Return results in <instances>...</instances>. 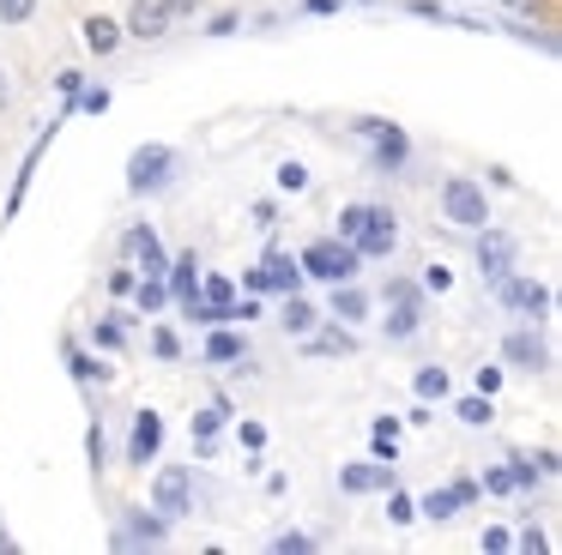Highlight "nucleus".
Listing matches in <instances>:
<instances>
[{
    "label": "nucleus",
    "mask_w": 562,
    "mask_h": 555,
    "mask_svg": "<svg viewBox=\"0 0 562 555\" xmlns=\"http://www.w3.org/2000/svg\"><path fill=\"white\" fill-rule=\"evenodd\" d=\"M158 446H164V417H158V410H134L127 458H134V465H151V458H158Z\"/></svg>",
    "instance_id": "10"
},
{
    "label": "nucleus",
    "mask_w": 562,
    "mask_h": 555,
    "mask_svg": "<svg viewBox=\"0 0 562 555\" xmlns=\"http://www.w3.org/2000/svg\"><path fill=\"white\" fill-rule=\"evenodd\" d=\"M315 550V543L303 537V531H279V537H272V555H308Z\"/></svg>",
    "instance_id": "26"
},
{
    "label": "nucleus",
    "mask_w": 562,
    "mask_h": 555,
    "mask_svg": "<svg viewBox=\"0 0 562 555\" xmlns=\"http://www.w3.org/2000/svg\"><path fill=\"white\" fill-rule=\"evenodd\" d=\"M134 284H139L134 265H115V272H110V290H115V296H134Z\"/></svg>",
    "instance_id": "33"
},
{
    "label": "nucleus",
    "mask_w": 562,
    "mask_h": 555,
    "mask_svg": "<svg viewBox=\"0 0 562 555\" xmlns=\"http://www.w3.org/2000/svg\"><path fill=\"white\" fill-rule=\"evenodd\" d=\"M13 103V79H7V67H0V109Z\"/></svg>",
    "instance_id": "41"
},
{
    "label": "nucleus",
    "mask_w": 562,
    "mask_h": 555,
    "mask_svg": "<svg viewBox=\"0 0 562 555\" xmlns=\"http://www.w3.org/2000/svg\"><path fill=\"white\" fill-rule=\"evenodd\" d=\"M484 489H496V495H508V489H514V477H508V471H490V477H484Z\"/></svg>",
    "instance_id": "40"
},
{
    "label": "nucleus",
    "mask_w": 562,
    "mask_h": 555,
    "mask_svg": "<svg viewBox=\"0 0 562 555\" xmlns=\"http://www.w3.org/2000/svg\"><path fill=\"white\" fill-rule=\"evenodd\" d=\"M158 7L170 12V24H176V19H194V12H200V0H158Z\"/></svg>",
    "instance_id": "35"
},
{
    "label": "nucleus",
    "mask_w": 562,
    "mask_h": 555,
    "mask_svg": "<svg viewBox=\"0 0 562 555\" xmlns=\"http://www.w3.org/2000/svg\"><path fill=\"white\" fill-rule=\"evenodd\" d=\"M79 31H86V48H91V55H115V48H122V24L103 19V12H91Z\"/></svg>",
    "instance_id": "12"
},
{
    "label": "nucleus",
    "mask_w": 562,
    "mask_h": 555,
    "mask_svg": "<svg viewBox=\"0 0 562 555\" xmlns=\"http://www.w3.org/2000/svg\"><path fill=\"white\" fill-rule=\"evenodd\" d=\"M279 188H284V193H303V188H308V169L296 163V157H291V163H279Z\"/></svg>",
    "instance_id": "27"
},
{
    "label": "nucleus",
    "mask_w": 562,
    "mask_h": 555,
    "mask_svg": "<svg viewBox=\"0 0 562 555\" xmlns=\"http://www.w3.org/2000/svg\"><path fill=\"white\" fill-rule=\"evenodd\" d=\"M151 350H158L164 362H176V356H182V344H176V332H158V338H151Z\"/></svg>",
    "instance_id": "37"
},
{
    "label": "nucleus",
    "mask_w": 562,
    "mask_h": 555,
    "mask_svg": "<svg viewBox=\"0 0 562 555\" xmlns=\"http://www.w3.org/2000/svg\"><path fill=\"white\" fill-rule=\"evenodd\" d=\"M151 513H164V519L194 513V477H188V465H164L151 477Z\"/></svg>",
    "instance_id": "4"
},
{
    "label": "nucleus",
    "mask_w": 562,
    "mask_h": 555,
    "mask_svg": "<svg viewBox=\"0 0 562 555\" xmlns=\"http://www.w3.org/2000/svg\"><path fill=\"white\" fill-rule=\"evenodd\" d=\"M122 36H134V43H164V36H170V12H164L158 0H134Z\"/></svg>",
    "instance_id": "9"
},
{
    "label": "nucleus",
    "mask_w": 562,
    "mask_h": 555,
    "mask_svg": "<svg viewBox=\"0 0 562 555\" xmlns=\"http://www.w3.org/2000/svg\"><path fill=\"white\" fill-rule=\"evenodd\" d=\"M490 417H496V410H490V393H477V398H460V422H472V429H484Z\"/></svg>",
    "instance_id": "24"
},
{
    "label": "nucleus",
    "mask_w": 562,
    "mask_h": 555,
    "mask_svg": "<svg viewBox=\"0 0 562 555\" xmlns=\"http://www.w3.org/2000/svg\"><path fill=\"white\" fill-rule=\"evenodd\" d=\"M243 338H236V332H212V344H206V356L212 362H243Z\"/></svg>",
    "instance_id": "21"
},
{
    "label": "nucleus",
    "mask_w": 562,
    "mask_h": 555,
    "mask_svg": "<svg viewBox=\"0 0 562 555\" xmlns=\"http://www.w3.org/2000/svg\"><path fill=\"white\" fill-rule=\"evenodd\" d=\"M417 398H448V369H417Z\"/></svg>",
    "instance_id": "22"
},
{
    "label": "nucleus",
    "mask_w": 562,
    "mask_h": 555,
    "mask_svg": "<svg viewBox=\"0 0 562 555\" xmlns=\"http://www.w3.org/2000/svg\"><path fill=\"white\" fill-rule=\"evenodd\" d=\"M224 417H231V405H224V398H218V405H206V410H200V417H194V434H200V441H212Z\"/></svg>",
    "instance_id": "25"
},
{
    "label": "nucleus",
    "mask_w": 562,
    "mask_h": 555,
    "mask_svg": "<svg viewBox=\"0 0 562 555\" xmlns=\"http://www.w3.org/2000/svg\"><path fill=\"white\" fill-rule=\"evenodd\" d=\"M37 12V0H0V24H25Z\"/></svg>",
    "instance_id": "28"
},
{
    "label": "nucleus",
    "mask_w": 562,
    "mask_h": 555,
    "mask_svg": "<svg viewBox=\"0 0 562 555\" xmlns=\"http://www.w3.org/2000/svg\"><path fill=\"white\" fill-rule=\"evenodd\" d=\"M55 84H61V97H79V84H86V72H74V67H67Z\"/></svg>",
    "instance_id": "38"
},
{
    "label": "nucleus",
    "mask_w": 562,
    "mask_h": 555,
    "mask_svg": "<svg viewBox=\"0 0 562 555\" xmlns=\"http://www.w3.org/2000/svg\"><path fill=\"white\" fill-rule=\"evenodd\" d=\"M477 265H484L490 284H502V278L514 272V236H502V229H477Z\"/></svg>",
    "instance_id": "8"
},
{
    "label": "nucleus",
    "mask_w": 562,
    "mask_h": 555,
    "mask_svg": "<svg viewBox=\"0 0 562 555\" xmlns=\"http://www.w3.org/2000/svg\"><path fill=\"white\" fill-rule=\"evenodd\" d=\"M345 489L351 495H369V489H387V465H345Z\"/></svg>",
    "instance_id": "16"
},
{
    "label": "nucleus",
    "mask_w": 562,
    "mask_h": 555,
    "mask_svg": "<svg viewBox=\"0 0 562 555\" xmlns=\"http://www.w3.org/2000/svg\"><path fill=\"white\" fill-rule=\"evenodd\" d=\"M393 434H400V422L381 417V422H375V453H387V458H393Z\"/></svg>",
    "instance_id": "32"
},
{
    "label": "nucleus",
    "mask_w": 562,
    "mask_h": 555,
    "mask_svg": "<svg viewBox=\"0 0 562 555\" xmlns=\"http://www.w3.org/2000/svg\"><path fill=\"white\" fill-rule=\"evenodd\" d=\"M170 175H176V151H170V145H139V151L127 157V188H134V193H158Z\"/></svg>",
    "instance_id": "5"
},
{
    "label": "nucleus",
    "mask_w": 562,
    "mask_h": 555,
    "mask_svg": "<svg viewBox=\"0 0 562 555\" xmlns=\"http://www.w3.org/2000/svg\"><path fill=\"white\" fill-rule=\"evenodd\" d=\"M502 350H508V362H520V369H544V344H538V338L532 332H508V344H502Z\"/></svg>",
    "instance_id": "15"
},
{
    "label": "nucleus",
    "mask_w": 562,
    "mask_h": 555,
    "mask_svg": "<svg viewBox=\"0 0 562 555\" xmlns=\"http://www.w3.org/2000/svg\"><path fill=\"white\" fill-rule=\"evenodd\" d=\"M351 332H321V338H308V356H351Z\"/></svg>",
    "instance_id": "20"
},
{
    "label": "nucleus",
    "mask_w": 562,
    "mask_h": 555,
    "mask_svg": "<svg viewBox=\"0 0 562 555\" xmlns=\"http://www.w3.org/2000/svg\"><path fill=\"white\" fill-rule=\"evenodd\" d=\"M357 133H363V139H375V157L387 169L405 163V133L400 127H387V121H357Z\"/></svg>",
    "instance_id": "11"
},
{
    "label": "nucleus",
    "mask_w": 562,
    "mask_h": 555,
    "mask_svg": "<svg viewBox=\"0 0 562 555\" xmlns=\"http://www.w3.org/2000/svg\"><path fill=\"white\" fill-rule=\"evenodd\" d=\"M279 320H284V332H315L321 314H315V308H308V302L291 290V296H284V314H279Z\"/></svg>",
    "instance_id": "18"
},
{
    "label": "nucleus",
    "mask_w": 562,
    "mask_h": 555,
    "mask_svg": "<svg viewBox=\"0 0 562 555\" xmlns=\"http://www.w3.org/2000/svg\"><path fill=\"white\" fill-rule=\"evenodd\" d=\"M134 296H139V308H164V302H170V284H164V278H146V284H134Z\"/></svg>",
    "instance_id": "23"
},
{
    "label": "nucleus",
    "mask_w": 562,
    "mask_h": 555,
    "mask_svg": "<svg viewBox=\"0 0 562 555\" xmlns=\"http://www.w3.org/2000/svg\"><path fill=\"white\" fill-rule=\"evenodd\" d=\"M164 272H170V290L182 296V308H188V302H200V265H194V253H182V260L164 265Z\"/></svg>",
    "instance_id": "14"
},
{
    "label": "nucleus",
    "mask_w": 562,
    "mask_h": 555,
    "mask_svg": "<svg viewBox=\"0 0 562 555\" xmlns=\"http://www.w3.org/2000/svg\"><path fill=\"white\" fill-rule=\"evenodd\" d=\"M339 241H351L357 260H387L393 241H400V217H393L387 205H345Z\"/></svg>",
    "instance_id": "1"
},
{
    "label": "nucleus",
    "mask_w": 562,
    "mask_h": 555,
    "mask_svg": "<svg viewBox=\"0 0 562 555\" xmlns=\"http://www.w3.org/2000/svg\"><path fill=\"white\" fill-rule=\"evenodd\" d=\"M441 217H448L453 229H484L490 224L484 188H477L472 175H448V181H441Z\"/></svg>",
    "instance_id": "2"
},
{
    "label": "nucleus",
    "mask_w": 562,
    "mask_h": 555,
    "mask_svg": "<svg viewBox=\"0 0 562 555\" xmlns=\"http://www.w3.org/2000/svg\"><path fill=\"white\" fill-rule=\"evenodd\" d=\"M460 501H472V483H460V489H441V495H429L424 501V513L429 519H453V507Z\"/></svg>",
    "instance_id": "19"
},
{
    "label": "nucleus",
    "mask_w": 562,
    "mask_h": 555,
    "mask_svg": "<svg viewBox=\"0 0 562 555\" xmlns=\"http://www.w3.org/2000/svg\"><path fill=\"white\" fill-rule=\"evenodd\" d=\"M387 302H393V314H387V338H393V344H405V338L424 332V302H417V290L405 284V278H393V284H387Z\"/></svg>",
    "instance_id": "6"
},
{
    "label": "nucleus",
    "mask_w": 562,
    "mask_h": 555,
    "mask_svg": "<svg viewBox=\"0 0 562 555\" xmlns=\"http://www.w3.org/2000/svg\"><path fill=\"white\" fill-rule=\"evenodd\" d=\"M74 374H79V381H103L110 369H103L98 356H86V350H74Z\"/></svg>",
    "instance_id": "30"
},
{
    "label": "nucleus",
    "mask_w": 562,
    "mask_h": 555,
    "mask_svg": "<svg viewBox=\"0 0 562 555\" xmlns=\"http://www.w3.org/2000/svg\"><path fill=\"white\" fill-rule=\"evenodd\" d=\"M79 109H91V115H103V109H110V91H103V84H98V91H79Z\"/></svg>",
    "instance_id": "36"
},
{
    "label": "nucleus",
    "mask_w": 562,
    "mask_h": 555,
    "mask_svg": "<svg viewBox=\"0 0 562 555\" xmlns=\"http://www.w3.org/2000/svg\"><path fill=\"white\" fill-rule=\"evenodd\" d=\"M91 338H98L103 350H122V314H110V320H103V326H98V332H91Z\"/></svg>",
    "instance_id": "29"
},
{
    "label": "nucleus",
    "mask_w": 562,
    "mask_h": 555,
    "mask_svg": "<svg viewBox=\"0 0 562 555\" xmlns=\"http://www.w3.org/2000/svg\"><path fill=\"white\" fill-rule=\"evenodd\" d=\"M502 296H508L514 302V308H520V314H544L550 308V296H544V284H526V278H502Z\"/></svg>",
    "instance_id": "13"
},
{
    "label": "nucleus",
    "mask_w": 562,
    "mask_h": 555,
    "mask_svg": "<svg viewBox=\"0 0 562 555\" xmlns=\"http://www.w3.org/2000/svg\"><path fill=\"white\" fill-rule=\"evenodd\" d=\"M387 513H393V525H412V519H417L412 495H387Z\"/></svg>",
    "instance_id": "31"
},
{
    "label": "nucleus",
    "mask_w": 562,
    "mask_h": 555,
    "mask_svg": "<svg viewBox=\"0 0 562 555\" xmlns=\"http://www.w3.org/2000/svg\"><path fill=\"white\" fill-rule=\"evenodd\" d=\"M248 290H284V296H291V290H303V265H296L291 253H267V260L248 272Z\"/></svg>",
    "instance_id": "7"
},
{
    "label": "nucleus",
    "mask_w": 562,
    "mask_h": 555,
    "mask_svg": "<svg viewBox=\"0 0 562 555\" xmlns=\"http://www.w3.org/2000/svg\"><path fill=\"white\" fill-rule=\"evenodd\" d=\"M448 284H453V272H448V265H424V290H436V296H441Z\"/></svg>",
    "instance_id": "34"
},
{
    "label": "nucleus",
    "mask_w": 562,
    "mask_h": 555,
    "mask_svg": "<svg viewBox=\"0 0 562 555\" xmlns=\"http://www.w3.org/2000/svg\"><path fill=\"white\" fill-rule=\"evenodd\" d=\"M502 386V369H477V393H496Z\"/></svg>",
    "instance_id": "39"
},
{
    "label": "nucleus",
    "mask_w": 562,
    "mask_h": 555,
    "mask_svg": "<svg viewBox=\"0 0 562 555\" xmlns=\"http://www.w3.org/2000/svg\"><path fill=\"white\" fill-rule=\"evenodd\" d=\"M369 314V296L351 284H333V320H363Z\"/></svg>",
    "instance_id": "17"
},
{
    "label": "nucleus",
    "mask_w": 562,
    "mask_h": 555,
    "mask_svg": "<svg viewBox=\"0 0 562 555\" xmlns=\"http://www.w3.org/2000/svg\"><path fill=\"white\" fill-rule=\"evenodd\" d=\"M296 265H303V278H321V284H351L357 248H351V241H308Z\"/></svg>",
    "instance_id": "3"
}]
</instances>
